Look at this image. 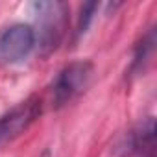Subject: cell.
<instances>
[{
    "mask_svg": "<svg viewBox=\"0 0 157 157\" xmlns=\"http://www.w3.org/2000/svg\"><path fill=\"white\" fill-rule=\"evenodd\" d=\"M93 78V63L80 59L65 65L52 83V105L56 109L65 107L72 100H76L91 83Z\"/></svg>",
    "mask_w": 157,
    "mask_h": 157,
    "instance_id": "1",
    "label": "cell"
},
{
    "mask_svg": "<svg viewBox=\"0 0 157 157\" xmlns=\"http://www.w3.org/2000/svg\"><path fill=\"white\" fill-rule=\"evenodd\" d=\"M32 10L37 15L39 26H41L43 46H48V50H54L59 44V39L63 35L67 6L61 2H35L32 4Z\"/></svg>",
    "mask_w": 157,
    "mask_h": 157,
    "instance_id": "4",
    "label": "cell"
},
{
    "mask_svg": "<svg viewBox=\"0 0 157 157\" xmlns=\"http://www.w3.org/2000/svg\"><path fill=\"white\" fill-rule=\"evenodd\" d=\"M153 44H155V32L150 30V32L142 37V41L135 46V56H133V61H131V67H129V72H131V74L144 70L146 63H148L150 57H151Z\"/></svg>",
    "mask_w": 157,
    "mask_h": 157,
    "instance_id": "6",
    "label": "cell"
},
{
    "mask_svg": "<svg viewBox=\"0 0 157 157\" xmlns=\"http://www.w3.org/2000/svg\"><path fill=\"white\" fill-rule=\"evenodd\" d=\"M153 137H155V122H153V117H148L133 131L128 133V137L122 144V150L128 155H135V153H142L146 150H151Z\"/></svg>",
    "mask_w": 157,
    "mask_h": 157,
    "instance_id": "5",
    "label": "cell"
},
{
    "mask_svg": "<svg viewBox=\"0 0 157 157\" xmlns=\"http://www.w3.org/2000/svg\"><path fill=\"white\" fill-rule=\"evenodd\" d=\"M37 33L33 26L24 22L10 24L0 32V63L17 65L24 61L35 48Z\"/></svg>",
    "mask_w": 157,
    "mask_h": 157,
    "instance_id": "2",
    "label": "cell"
},
{
    "mask_svg": "<svg viewBox=\"0 0 157 157\" xmlns=\"http://www.w3.org/2000/svg\"><path fill=\"white\" fill-rule=\"evenodd\" d=\"M41 157H50V151H48V150H46V151H44V153H43V155H41Z\"/></svg>",
    "mask_w": 157,
    "mask_h": 157,
    "instance_id": "8",
    "label": "cell"
},
{
    "mask_svg": "<svg viewBox=\"0 0 157 157\" xmlns=\"http://www.w3.org/2000/svg\"><path fill=\"white\" fill-rule=\"evenodd\" d=\"M96 10H98V4H94V2H89V4H83V6H82L80 19H78V28H76L78 37L83 35V33L87 32V28H89V24H91V21H93Z\"/></svg>",
    "mask_w": 157,
    "mask_h": 157,
    "instance_id": "7",
    "label": "cell"
},
{
    "mask_svg": "<svg viewBox=\"0 0 157 157\" xmlns=\"http://www.w3.org/2000/svg\"><path fill=\"white\" fill-rule=\"evenodd\" d=\"M43 113V100L30 96L0 117V146L19 139Z\"/></svg>",
    "mask_w": 157,
    "mask_h": 157,
    "instance_id": "3",
    "label": "cell"
}]
</instances>
